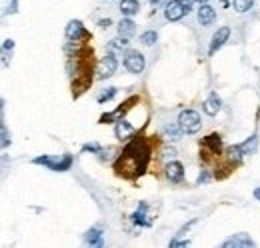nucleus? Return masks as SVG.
Segmentation results:
<instances>
[{
	"label": "nucleus",
	"mask_w": 260,
	"mask_h": 248,
	"mask_svg": "<svg viewBox=\"0 0 260 248\" xmlns=\"http://www.w3.org/2000/svg\"><path fill=\"white\" fill-rule=\"evenodd\" d=\"M164 170H166V178L172 184H180L184 180V166L178 160H170Z\"/></svg>",
	"instance_id": "obj_10"
},
{
	"label": "nucleus",
	"mask_w": 260,
	"mask_h": 248,
	"mask_svg": "<svg viewBox=\"0 0 260 248\" xmlns=\"http://www.w3.org/2000/svg\"><path fill=\"white\" fill-rule=\"evenodd\" d=\"M248 246H254V240L244 232L234 234L232 238H228L224 242V248H248Z\"/></svg>",
	"instance_id": "obj_12"
},
{
	"label": "nucleus",
	"mask_w": 260,
	"mask_h": 248,
	"mask_svg": "<svg viewBox=\"0 0 260 248\" xmlns=\"http://www.w3.org/2000/svg\"><path fill=\"white\" fill-rule=\"evenodd\" d=\"M214 18H216V10L212 6H208V4H200V8H198V22L202 26H210L214 22Z\"/></svg>",
	"instance_id": "obj_14"
},
{
	"label": "nucleus",
	"mask_w": 260,
	"mask_h": 248,
	"mask_svg": "<svg viewBox=\"0 0 260 248\" xmlns=\"http://www.w3.org/2000/svg\"><path fill=\"white\" fill-rule=\"evenodd\" d=\"M138 10H140L138 0H120V12L124 16H134L138 14Z\"/></svg>",
	"instance_id": "obj_18"
},
{
	"label": "nucleus",
	"mask_w": 260,
	"mask_h": 248,
	"mask_svg": "<svg viewBox=\"0 0 260 248\" xmlns=\"http://www.w3.org/2000/svg\"><path fill=\"white\" fill-rule=\"evenodd\" d=\"M242 156H244V152L240 150V144H236V146H228V148H226V158H228V162H232L234 166H236V164H240Z\"/></svg>",
	"instance_id": "obj_20"
},
{
	"label": "nucleus",
	"mask_w": 260,
	"mask_h": 248,
	"mask_svg": "<svg viewBox=\"0 0 260 248\" xmlns=\"http://www.w3.org/2000/svg\"><path fill=\"white\" fill-rule=\"evenodd\" d=\"M190 10H192L190 0H172L164 8V16L168 22H178L180 18H184Z\"/></svg>",
	"instance_id": "obj_3"
},
{
	"label": "nucleus",
	"mask_w": 260,
	"mask_h": 248,
	"mask_svg": "<svg viewBox=\"0 0 260 248\" xmlns=\"http://www.w3.org/2000/svg\"><path fill=\"white\" fill-rule=\"evenodd\" d=\"M152 158V146L148 142V138L144 136H132L126 146L122 154L116 158L114 162V172L116 176L134 180L138 176H142L146 172Z\"/></svg>",
	"instance_id": "obj_1"
},
{
	"label": "nucleus",
	"mask_w": 260,
	"mask_h": 248,
	"mask_svg": "<svg viewBox=\"0 0 260 248\" xmlns=\"http://www.w3.org/2000/svg\"><path fill=\"white\" fill-rule=\"evenodd\" d=\"M178 126H180V130L186 132V134H196V132L202 128L200 114L196 110H184V112H180V116H178Z\"/></svg>",
	"instance_id": "obj_2"
},
{
	"label": "nucleus",
	"mask_w": 260,
	"mask_h": 248,
	"mask_svg": "<svg viewBox=\"0 0 260 248\" xmlns=\"http://www.w3.org/2000/svg\"><path fill=\"white\" fill-rule=\"evenodd\" d=\"M228 36H230V28L228 26H220L216 32H214V36H212V40H210V46H208V56H214L220 48L224 46V42L228 40Z\"/></svg>",
	"instance_id": "obj_9"
},
{
	"label": "nucleus",
	"mask_w": 260,
	"mask_h": 248,
	"mask_svg": "<svg viewBox=\"0 0 260 248\" xmlns=\"http://www.w3.org/2000/svg\"><path fill=\"white\" fill-rule=\"evenodd\" d=\"M12 48H14V40H12V38L4 40V44H2V50H12Z\"/></svg>",
	"instance_id": "obj_31"
},
{
	"label": "nucleus",
	"mask_w": 260,
	"mask_h": 248,
	"mask_svg": "<svg viewBox=\"0 0 260 248\" xmlns=\"http://www.w3.org/2000/svg\"><path fill=\"white\" fill-rule=\"evenodd\" d=\"M220 2H222L224 6H228V2H230V0H220Z\"/></svg>",
	"instance_id": "obj_36"
},
{
	"label": "nucleus",
	"mask_w": 260,
	"mask_h": 248,
	"mask_svg": "<svg viewBox=\"0 0 260 248\" xmlns=\"http://www.w3.org/2000/svg\"><path fill=\"white\" fill-rule=\"evenodd\" d=\"M220 150H222V138H220V134H216V132H214V134H208L202 140V144H200V158H204V162H208L210 158L218 156Z\"/></svg>",
	"instance_id": "obj_4"
},
{
	"label": "nucleus",
	"mask_w": 260,
	"mask_h": 248,
	"mask_svg": "<svg viewBox=\"0 0 260 248\" xmlns=\"http://www.w3.org/2000/svg\"><path fill=\"white\" fill-rule=\"evenodd\" d=\"M146 210H148V204L140 202V206L136 208V212L130 216L134 224H138V226H152V220H146V218H148V216H146Z\"/></svg>",
	"instance_id": "obj_15"
},
{
	"label": "nucleus",
	"mask_w": 260,
	"mask_h": 248,
	"mask_svg": "<svg viewBox=\"0 0 260 248\" xmlns=\"http://www.w3.org/2000/svg\"><path fill=\"white\" fill-rule=\"evenodd\" d=\"M16 8H18V0H10V4H8V10H6V12L14 14V12H16Z\"/></svg>",
	"instance_id": "obj_30"
},
{
	"label": "nucleus",
	"mask_w": 260,
	"mask_h": 248,
	"mask_svg": "<svg viewBox=\"0 0 260 248\" xmlns=\"http://www.w3.org/2000/svg\"><path fill=\"white\" fill-rule=\"evenodd\" d=\"M194 2H198V4H206L208 0H194Z\"/></svg>",
	"instance_id": "obj_35"
},
{
	"label": "nucleus",
	"mask_w": 260,
	"mask_h": 248,
	"mask_svg": "<svg viewBox=\"0 0 260 248\" xmlns=\"http://www.w3.org/2000/svg\"><path fill=\"white\" fill-rule=\"evenodd\" d=\"M252 4H254V0H232V6H234V10L236 12H248L250 8H252Z\"/></svg>",
	"instance_id": "obj_23"
},
{
	"label": "nucleus",
	"mask_w": 260,
	"mask_h": 248,
	"mask_svg": "<svg viewBox=\"0 0 260 248\" xmlns=\"http://www.w3.org/2000/svg\"><path fill=\"white\" fill-rule=\"evenodd\" d=\"M84 242L90 244V246H104V240H102V230L100 228H90L88 232L84 234Z\"/></svg>",
	"instance_id": "obj_16"
},
{
	"label": "nucleus",
	"mask_w": 260,
	"mask_h": 248,
	"mask_svg": "<svg viewBox=\"0 0 260 248\" xmlns=\"http://www.w3.org/2000/svg\"><path fill=\"white\" fill-rule=\"evenodd\" d=\"M32 162H34V164H42V166H46V168H50V170H54V172H56L60 158H58V156H48V154H42V156H36Z\"/></svg>",
	"instance_id": "obj_17"
},
{
	"label": "nucleus",
	"mask_w": 260,
	"mask_h": 248,
	"mask_svg": "<svg viewBox=\"0 0 260 248\" xmlns=\"http://www.w3.org/2000/svg\"><path fill=\"white\" fill-rule=\"evenodd\" d=\"M0 130H2V148H8L10 140H8V128H6V124L0 126Z\"/></svg>",
	"instance_id": "obj_27"
},
{
	"label": "nucleus",
	"mask_w": 260,
	"mask_h": 248,
	"mask_svg": "<svg viewBox=\"0 0 260 248\" xmlns=\"http://www.w3.org/2000/svg\"><path fill=\"white\" fill-rule=\"evenodd\" d=\"M64 34H66L68 40H80V42H86L92 38V34L86 30V26L80 22V20H70L66 24V30H64Z\"/></svg>",
	"instance_id": "obj_8"
},
{
	"label": "nucleus",
	"mask_w": 260,
	"mask_h": 248,
	"mask_svg": "<svg viewBox=\"0 0 260 248\" xmlns=\"http://www.w3.org/2000/svg\"><path fill=\"white\" fill-rule=\"evenodd\" d=\"M190 244V240L186 238V240H178V238H174V240H170V246L174 248V246H188Z\"/></svg>",
	"instance_id": "obj_29"
},
{
	"label": "nucleus",
	"mask_w": 260,
	"mask_h": 248,
	"mask_svg": "<svg viewBox=\"0 0 260 248\" xmlns=\"http://www.w3.org/2000/svg\"><path fill=\"white\" fill-rule=\"evenodd\" d=\"M116 68H118V60H116L114 52H108L104 58H100L98 64H96V78L106 80V78H110L112 74L116 72Z\"/></svg>",
	"instance_id": "obj_5"
},
{
	"label": "nucleus",
	"mask_w": 260,
	"mask_h": 248,
	"mask_svg": "<svg viewBox=\"0 0 260 248\" xmlns=\"http://www.w3.org/2000/svg\"><path fill=\"white\" fill-rule=\"evenodd\" d=\"M160 2H164V0H150V4H152V6H158Z\"/></svg>",
	"instance_id": "obj_33"
},
{
	"label": "nucleus",
	"mask_w": 260,
	"mask_h": 248,
	"mask_svg": "<svg viewBox=\"0 0 260 248\" xmlns=\"http://www.w3.org/2000/svg\"><path fill=\"white\" fill-rule=\"evenodd\" d=\"M114 134H116V138L120 140V142H124V140H128V138H132L134 134H136V128L130 124L128 120H118L116 122V128H114Z\"/></svg>",
	"instance_id": "obj_11"
},
{
	"label": "nucleus",
	"mask_w": 260,
	"mask_h": 248,
	"mask_svg": "<svg viewBox=\"0 0 260 248\" xmlns=\"http://www.w3.org/2000/svg\"><path fill=\"white\" fill-rule=\"evenodd\" d=\"M210 180V174H208V170H202L200 174H198V180H196V184L200 186V184H206Z\"/></svg>",
	"instance_id": "obj_28"
},
{
	"label": "nucleus",
	"mask_w": 260,
	"mask_h": 248,
	"mask_svg": "<svg viewBox=\"0 0 260 248\" xmlns=\"http://www.w3.org/2000/svg\"><path fill=\"white\" fill-rule=\"evenodd\" d=\"M100 150H102L100 144H96V142H88V144L82 146V152H94V154H98Z\"/></svg>",
	"instance_id": "obj_26"
},
{
	"label": "nucleus",
	"mask_w": 260,
	"mask_h": 248,
	"mask_svg": "<svg viewBox=\"0 0 260 248\" xmlns=\"http://www.w3.org/2000/svg\"><path fill=\"white\" fill-rule=\"evenodd\" d=\"M110 24H112V20H110V18L100 20V28H110Z\"/></svg>",
	"instance_id": "obj_32"
},
{
	"label": "nucleus",
	"mask_w": 260,
	"mask_h": 248,
	"mask_svg": "<svg viewBox=\"0 0 260 248\" xmlns=\"http://www.w3.org/2000/svg\"><path fill=\"white\" fill-rule=\"evenodd\" d=\"M108 48H110V52L124 50V48H128V38H126V36H118V38H114V40H110Z\"/></svg>",
	"instance_id": "obj_22"
},
{
	"label": "nucleus",
	"mask_w": 260,
	"mask_h": 248,
	"mask_svg": "<svg viewBox=\"0 0 260 248\" xmlns=\"http://www.w3.org/2000/svg\"><path fill=\"white\" fill-rule=\"evenodd\" d=\"M146 66V58L142 52L138 50H128L126 56H124V68L130 72V74H140Z\"/></svg>",
	"instance_id": "obj_7"
},
{
	"label": "nucleus",
	"mask_w": 260,
	"mask_h": 248,
	"mask_svg": "<svg viewBox=\"0 0 260 248\" xmlns=\"http://www.w3.org/2000/svg\"><path fill=\"white\" fill-rule=\"evenodd\" d=\"M156 40H158V32H156V30H146L144 34L140 36V42H142L144 46H152Z\"/></svg>",
	"instance_id": "obj_24"
},
{
	"label": "nucleus",
	"mask_w": 260,
	"mask_h": 248,
	"mask_svg": "<svg viewBox=\"0 0 260 248\" xmlns=\"http://www.w3.org/2000/svg\"><path fill=\"white\" fill-rule=\"evenodd\" d=\"M220 106H222V100L218 98L216 92H210V96L206 98L204 104H202V108H204V112L208 114V116H216V114L220 112Z\"/></svg>",
	"instance_id": "obj_13"
},
{
	"label": "nucleus",
	"mask_w": 260,
	"mask_h": 248,
	"mask_svg": "<svg viewBox=\"0 0 260 248\" xmlns=\"http://www.w3.org/2000/svg\"><path fill=\"white\" fill-rule=\"evenodd\" d=\"M256 146H258V136H256V134H252L250 138H246L244 142L240 144V150L244 152V156H246V154H252V152L256 150Z\"/></svg>",
	"instance_id": "obj_21"
},
{
	"label": "nucleus",
	"mask_w": 260,
	"mask_h": 248,
	"mask_svg": "<svg viewBox=\"0 0 260 248\" xmlns=\"http://www.w3.org/2000/svg\"><path fill=\"white\" fill-rule=\"evenodd\" d=\"M138 102V96H130L128 100H124L116 110H112V112H108V114H102L100 116V124H108V122H118V120H122V116L124 114L132 108V104H136Z\"/></svg>",
	"instance_id": "obj_6"
},
{
	"label": "nucleus",
	"mask_w": 260,
	"mask_h": 248,
	"mask_svg": "<svg viewBox=\"0 0 260 248\" xmlns=\"http://www.w3.org/2000/svg\"><path fill=\"white\" fill-rule=\"evenodd\" d=\"M254 198H258V200H260V188L254 190Z\"/></svg>",
	"instance_id": "obj_34"
},
{
	"label": "nucleus",
	"mask_w": 260,
	"mask_h": 248,
	"mask_svg": "<svg viewBox=\"0 0 260 248\" xmlns=\"http://www.w3.org/2000/svg\"><path fill=\"white\" fill-rule=\"evenodd\" d=\"M136 32V24L130 20V18H122L120 22H118V34L120 36H126V38H130Z\"/></svg>",
	"instance_id": "obj_19"
},
{
	"label": "nucleus",
	"mask_w": 260,
	"mask_h": 248,
	"mask_svg": "<svg viewBox=\"0 0 260 248\" xmlns=\"http://www.w3.org/2000/svg\"><path fill=\"white\" fill-rule=\"evenodd\" d=\"M116 92H118V88H114V86H110V88H106L98 98H96V100H98V104H104V102H110L112 98L116 96Z\"/></svg>",
	"instance_id": "obj_25"
}]
</instances>
